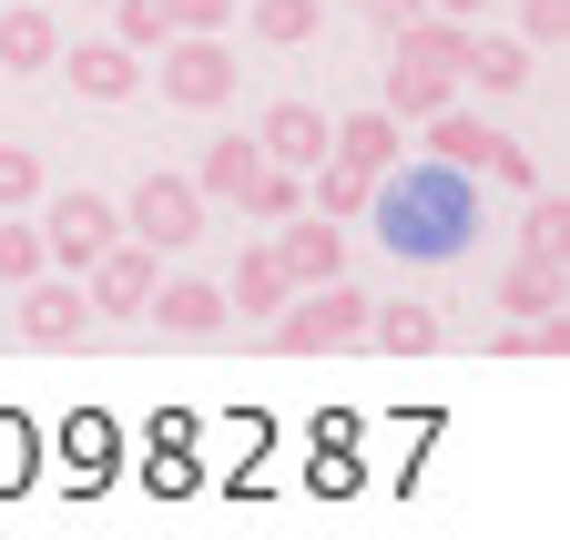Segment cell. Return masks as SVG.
<instances>
[{
    "mask_svg": "<svg viewBox=\"0 0 570 540\" xmlns=\"http://www.w3.org/2000/svg\"><path fill=\"white\" fill-rule=\"evenodd\" d=\"M245 31H255L265 51H306V41L326 31V0H255V11H245Z\"/></svg>",
    "mask_w": 570,
    "mask_h": 540,
    "instance_id": "obj_21",
    "label": "cell"
},
{
    "mask_svg": "<svg viewBox=\"0 0 570 540\" xmlns=\"http://www.w3.org/2000/svg\"><path fill=\"white\" fill-rule=\"evenodd\" d=\"M397 132H407V122H397V112H377V102H367V112H346V122H326V154H346V164H356V174H387V164H397V154H407V144H397Z\"/></svg>",
    "mask_w": 570,
    "mask_h": 540,
    "instance_id": "obj_15",
    "label": "cell"
},
{
    "mask_svg": "<svg viewBox=\"0 0 570 540\" xmlns=\"http://www.w3.org/2000/svg\"><path fill=\"white\" fill-rule=\"evenodd\" d=\"M174 31H235V0H164Z\"/></svg>",
    "mask_w": 570,
    "mask_h": 540,
    "instance_id": "obj_28",
    "label": "cell"
},
{
    "mask_svg": "<svg viewBox=\"0 0 570 540\" xmlns=\"http://www.w3.org/2000/svg\"><path fill=\"white\" fill-rule=\"evenodd\" d=\"M204 194H194V174H154V164H142V184L122 194V235H142V245H154V255H184L194 235H204Z\"/></svg>",
    "mask_w": 570,
    "mask_h": 540,
    "instance_id": "obj_5",
    "label": "cell"
},
{
    "mask_svg": "<svg viewBox=\"0 0 570 540\" xmlns=\"http://www.w3.org/2000/svg\"><path fill=\"white\" fill-rule=\"evenodd\" d=\"M154 316L164 336H225V286H204V276H154Z\"/></svg>",
    "mask_w": 570,
    "mask_h": 540,
    "instance_id": "obj_11",
    "label": "cell"
},
{
    "mask_svg": "<svg viewBox=\"0 0 570 540\" xmlns=\"http://www.w3.org/2000/svg\"><path fill=\"white\" fill-rule=\"evenodd\" d=\"M61 72H71V92H82V102H132V92H142V51H122V41L102 31V41H71Z\"/></svg>",
    "mask_w": 570,
    "mask_h": 540,
    "instance_id": "obj_10",
    "label": "cell"
},
{
    "mask_svg": "<svg viewBox=\"0 0 570 540\" xmlns=\"http://www.w3.org/2000/svg\"><path fill=\"white\" fill-rule=\"evenodd\" d=\"M21 336H31V347H82V336H92L82 276H51V265H41V276L21 286Z\"/></svg>",
    "mask_w": 570,
    "mask_h": 540,
    "instance_id": "obj_9",
    "label": "cell"
},
{
    "mask_svg": "<svg viewBox=\"0 0 570 540\" xmlns=\"http://www.w3.org/2000/svg\"><path fill=\"white\" fill-rule=\"evenodd\" d=\"M439 102H459V72H449V61H387V102L377 112H397V122H428V112H439Z\"/></svg>",
    "mask_w": 570,
    "mask_h": 540,
    "instance_id": "obj_16",
    "label": "cell"
},
{
    "mask_svg": "<svg viewBox=\"0 0 570 540\" xmlns=\"http://www.w3.org/2000/svg\"><path fill=\"white\" fill-rule=\"evenodd\" d=\"M235 41L225 31H174L164 51H154V82H164V102L174 112H214V102H235Z\"/></svg>",
    "mask_w": 570,
    "mask_h": 540,
    "instance_id": "obj_4",
    "label": "cell"
},
{
    "mask_svg": "<svg viewBox=\"0 0 570 540\" xmlns=\"http://www.w3.org/2000/svg\"><path fill=\"white\" fill-rule=\"evenodd\" d=\"M296 205H306V174H296V164H265V174L235 194V215H255V225H285Z\"/></svg>",
    "mask_w": 570,
    "mask_h": 540,
    "instance_id": "obj_22",
    "label": "cell"
},
{
    "mask_svg": "<svg viewBox=\"0 0 570 540\" xmlns=\"http://www.w3.org/2000/svg\"><path fill=\"white\" fill-rule=\"evenodd\" d=\"M112 235H122V205H102V194H82V184H71V194L41 184V255L61 265V276H82Z\"/></svg>",
    "mask_w": 570,
    "mask_h": 540,
    "instance_id": "obj_6",
    "label": "cell"
},
{
    "mask_svg": "<svg viewBox=\"0 0 570 540\" xmlns=\"http://www.w3.org/2000/svg\"><path fill=\"white\" fill-rule=\"evenodd\" d=\"M530 61H540V51H530L520 31H479V21H469V41H459V72H469L479 92H520Z\"/></svg>",
    "mask_w": 570,
    "mask_h": 540,
    "instance_id": "obj_14",
    "label": "cell"
},
{
    "mask_svg": "<svg viewBox=\"0 0 570 540\" xmlns=\"http://www.w3.org/2000/svg\"><path fill=\"white\" fill-rule=\"evenodd\" d=\"M41 265H51L41 255V225H11V215H0V286H31Z\"/></svg>",
    "mask_w": 570,
    "mask_h": 540,
    "instance_id": "obj_25",
    "label": "cell"
},
{
    "mask_svg": "<svg viewBox=\"0 0 570 540\" xmlns=\"http://www.w3.org/2000/svg\"><path fill=\"white\" fill-rule=\"evenodd\" d=\"M367 194H377V174H356L346 154H316V164H306V205H316L326 225H356V215H367Z\"/></svg>",
    "mask_w": 570,
    "mask_h": 540,
    "instance_id": "obj_18",
    "label": "cell"
},
{
    "mask_svg": "<svg viewBox=\"0 0 570 540\" xmlns=\"http://www.w3.org/2000/svg\"><path fill=\"white\" fill-rule=\"evenodd\" d=\"M275 265H285V286H326V276H346V225H326L316 205H296L275 225Z\"/></svg>",
    "mask_w": 570,
    "mask_h": 540,
    "instance_id": "obj_8",
    "label": "cell"
},
{
    "mask_svg": "<svg viewBox=\"0 0 570 540\" xmlns=\"http://www.w3.org/2000/svg\"><path fill=\"white\" fill-rule=\"evenodd\" d=\"M285 296H296V286H285L275 245H245V255H235V286H225V316H275Z\"/></svg>",
    "mask_w": 570,
    "mask_h": 540,
    "instance_id": "obj_20",
    "label": "cell"
},
{
    "mask_svg": "<svg viewBox=\"0 0 570 540\" xmlns=\"http://www.w3.org/2000/svg\"><path fill=\"white\" fill-rule=\"evenodd\" d=\"M356 11H367V21H387V31H397V21L417 11V0H356Z\"/></svg>",
    "mask_w": 570,
    "mask_h": 540,
    "instance_id": "obj_29",
    "label": "cell"
},
{
    "mask_svg": "<svg viewBox=\"0 0 570 540\" xmlns=\"http://www.w3.org/2000/svg\"><path fill=\"white\" fill-rule=\"evenodd\" d=\"M367 215H377V235H387V255H407V265H459L469 245H479V174H459V164H387L377 174V194H367Z\"/></svg>",
    "mask_w": 570,
    "mask_h": 540,
    "instance_id": "obj_1",
    "label": "cell"
},
{
    "mask_svg": "<svg viewBox=\"0 0 570 540\" xmlns=\"http://www.w3.org/2000/svg\"><path fill=\"white\" fill-rule=\"evenodd\" d=\"M520 41L530 51H570V0H520Z\"/></svg>",
    "mask_w": 570,
    "mask_h": 540,
    "instance_id": "obj_27",
    "label": "cell"
},
{
    "mask_svg": "<svg viewBox=\"0 0 570 540\" xmlns=\"http://www.w3.org/2000/svg\"><path fill=\"white\" fill-rule=\"evenodd\" d=\"M255 154L306 174V164L326 154V112H316V102H296V92H285V102H265V122H255Z\"/></svg>",
    "mask_w": 570,
    "mask_h": 540,
    "instance_id": "obj_12",
    "label": "cell"
},
{
    "mask_svg": "<svg viewBox=\"0 0 570 540\" xmlns=\"http://www.w3.org/2000/svg\"><path fill=\"white\" fill-rule=\"evenodd\" d=\"M21 205H41V154L0 144V215H21Z\"/></svg>",
    "mask_w": 570,
    "mask_h": 540,
    "instance_id": "obj_26",
    "label": "cell"
},
{
    "mask_svg": "<svg viewBox=\"0 0 570 540\" xmlns=\"http://www.w3.org/2000/svg\"><path fill=\"white\" fill-rule=\"evenodd\" d=\"M154 276H164V255L142 245V235H112V245L82 265V306H92V316H142V306H154Z\"/></svg>",
    "mask_w": 570,
    "mask_h": 540,
    "instance_id": "obj_7",
    "label": "cell"
},
{
    "mask_svg": "<svg viewBox=\"0 0 570 540\" xmlns=\"http://www.w3.org/2000/svg\"><path fill=\"white\" fill-rule=\"evenodd\" d=\"M520 255H570V194L530 184V215H520Z\"/></svg>",
    "mask_w": 570,
    "mask_h": 540,
    "instance_id": "obj_23",
    "label": "cell"
},
{
    "mask_svg": "<svg viewBox=\"0 0 570 540\" xmlns=\"http://www.w3.org/2000/svg\"><path fill=\"white\" fill-rule=\"evenodd\" d=\"M417 132H428V164L489 174V184H510V194H530V184H540V164L510 144V132H499V122H479V112H459V102H439V112H428Z\"/></svg>",
    "mask_w": 570,
    "mask_h": 540,
    "instance_id": "obj_3",
    "label": "cell"
},
{
    "mask_svg": "<svg viewBox=\"0 0 570 540\" xmlns=\"http://www.w3.org/2000/svg\"><path fill=\"white\" fill-rule=\"evenodd\" d=\"M112 41L122 51H164L174 41V11H164V0H112Z\"/></svg>",
    "mask_w": 570,
    "mask_h": 540,
    "instance_id": "obj_24",
    "label": "cell"
},
{
    "mask_svg": "<svg viewBox=\"0 0 570 540\" xmlns=\"http://www.w3.org/2000/svg\"><path fill=\"white\" fill-rule=\"evenodd\" d=\"M417 11H449V21H479L489 0H417Z\"/></svg>",
    "mask_w": 570,
    "mask_h": 540,
    "instance_id": "obj_30",
    "label": "cell"
},
{
    "mask_svg": "<svg viewBox=\"0 0 570 540\" xmlns=\"http://www.w3.org/2000/svg\"><path fill=\"white\" fill-rule=\"evenodd\" d=\"M275 347H285V357H336V347H367V296H356L346 276L296 286V296L275 306Z\"/></svg>",
    "mask_w": 570,
    "mask_h": 540,
    "instance_id": "obj_2",
    "label": "cell"
},
{
    "mask_svg": "<svg viewBox=\"0 0 570 540\" xmlns=\"http://www.w3.org/2000/svg\"><path fill=\"white\" fill-rule=\"evenodd\" d=\"M61 61V21L41 0H0V72H51Z\"/></svg>",
    "mask_w": 570,
    "mask_h": 540,
    "instance_id": "obj_13",
    "label": "cell"
},
{
    "mask_svg": "<svg viewBox=\"0 0 570 540\" xmlns=\"http://www.w3.org/2000/svg\"><path fill=\"white\" fill-rule=\"evenodd\" d=\"M449 336V316L428 306V296H397V306H367V347H387V357H428Z\"/></svg>",
    "mask_w": 570,
    "mask_h": 540,
    "instance_id": "obj_17",
    "label": "cell"
},
{
    "mask_svg": "<svg viewBox=\"0 0 570 540\" xmlns=\"http://www.w3.org/2000/svg\"><path fill=\"white\" fill-rule=\"evenodd\" d=\"M265 174V154H255V132H225V144H204V164H194V194L204 205H235V194Z\"/></svg>",
    "mask_w": 570,
    "mask_h": 540,
    "instance_id": "obj_19",
    "label": "cell"
}]
</instances>
